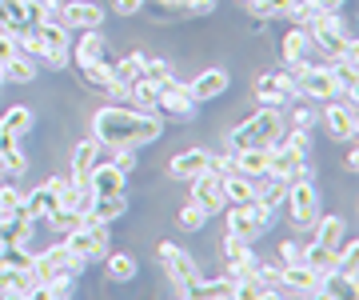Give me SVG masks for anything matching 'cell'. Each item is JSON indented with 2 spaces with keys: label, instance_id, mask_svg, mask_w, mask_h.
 <instances>
[{
  "label": "cell",
  "instance_id": "cell-1",
  "mask_svg": "<svg viewBox=\"0 0 359 300\" xmlns=\"http://www.w3.org/2000/svg\"><path fill=\"white\" fill-rule=\"evenodd\" d=\"M160 132H164V120L152 117V108L108 105L92 117V136L100 141V148H140V144H152Z\"/></svg>",
  "mask_w": 359,
  "mask_h": 300
},
{
  "label": "cell",
  "instance_id": "cell-2",
  "mask_svg": "<svg viewBox=\"0 0 359 300\" xmlns=\"http://www.w3.org/2000/svg\"><path fill=\"white\" fill-rule=\"evenodd\" d=\"M304 28H308L311 44L323 48L327 60H351V65H359V44H355V37L344 28V16L339 13H316Z\"/></svg>",
  "mask_w": 359,
  "mask_h": 300
},
{
  "label": "cell",
  "instance_id": "cell-3",
  "mask_svg": "<svg viewBox=\"0 0 359 300\" xmlns=\"http://www.w3.org/2000/svg\"><path fill=\"white\" fill-rule=\"evenodd\" d=\"M283 136V112L280 108L259 105L256 117H248L244 124H236L228 132V148L240 152V148H259V144H276Z\"/></svg>",
  "mask_w": 359,
  "mask_h": 300
},
{
  "label": "cell",
  "instance_id": "cell-4",
  "mask_svg": "<svg viewBox=\"0 0 359 300\" xmlns=\"http://www.w3.org/2000/svg\"><path fill=\"white\" fill-rule=\"evenodd\" d=\"M156 256H160V264H164L172 288H176L180 296H192V285H196V276H200L192 256H188L180 244H172V240H160V244H156Z\"/></svg>",
  "mask_w": 359,
  "mask_h": 300
},
{
  "label": "cell",
  "instance_id": "cell-5",
  "mask_svg": "<svg viewBox=\"0 0 359 300\" xmlns=\"http://www.w3.org/2000/svg\"><path fill=\"white\" fill-rule=\"evenodd\" d=\"M65 236H68L65 244L72 248L84 264L104 261V256H108V244H112V240H108V224H96V221H84L80 228H72V233H65Z\"/></svg>",
  "mask_w": 359,
  "mask_h": 300
},
{
  "label": "cell",
  "instance_id": "cell-6",
  "mask_svg": "<svg viewBox=\"0 0 359 300\" xmlns=\"http://www.w3.org/2000/svg\"><path fill=\"white\" fill-rule=\"evenodd\" d=\"M287 216H292L295 228H311V224L320 221V196H316V188H311V176H299V181H292V188H287Z\"/></svg>",
  "mask_w": 359,
  "mask_h": 300
},
{
  "label": "cell",
  "instance_id": "cell-7",
  "mask_svg": "<svg viewBox=\"0 0 359 300\" xmlns=\"http://www.w3.org/2000/svg\"><path fill=\"white\" fill-rule=\"evenodd\" d=\"M80 268H84V261H80L68 244H52V248H44V252L32 256V276L40 280V288H44V280H52V276H60V273L76 276Z\"/></svg>",
  "mask_w": 359,
  "mask_h": 300
},
{
  "label": "cell",
  "instance_id": "cell-8",
  "mask_svg": "<svg viewBox=\"0 0 359 300\" xmlns=\"http://www.w3.org/2000/svg\"><path fill=\"white\" fill-rule=\"evenodd\" d=\"M271 216H276V212H268L259 200L231 204V209H228V233L231 236H244V240H256V236L271 224Z\"/></svg>",
  "mask_w": 359,
  "mask_h": 300
},
{
  "label": "cell",
  "instance_id": "cell-9",
  "mask_svg": "<svg viewBox=\"0 0 359 300\" xmlns=\"http://www.w3.org/2000/svg\"><path fill=\"white\" fill-rule=\"evenodd\" d=\"M160 89V96H156V112L168 120H192L196 117V100L188 96V84H180V80H160L156 84Z\"/></svg>",
  "mask_w": 359,
  "mask_h": 300
},
{
  "label": "cell",
  "instance_id": "cell-10",
  "mask_svg": "<svg viewBox=\"0 0 359 300\" xmlns=\"http://www.w3.org/2000/svg\"><path fill=\"white\" fill-rule=\"evenodd\" d=\"M268 176L276 181H299V176H311L308 172V152H295L292 144H271V157H268Z\"/></svg>",
  "mask_w": 359,
  "mask_h": 300
},
{
  "label": "cell",
  "instance_id": "cell-11",
  "mask_svg": "<svg viewBox=\"0 0 359 300\" xmlns=\"http://www.w3.org/2000/svg\"><path fill=\"white\" fill-rule=\"evenodd\" d=\"M256 96H259V105L283 108V105H292L295 96H299V89H295L292 72H268V77L256 80Z\"/></svg>",
  "mask_w": 359,
  "mask_h": 300
},
{
  "label": "cell",
  "instance_id": "cell-12",
  "mask_svg": "<svg viewBox=\"0 0 359 300\" xmlns=\"http://www.w3.org/2000/svg\"><path fill=\"white\" fill-rule=\"evenodd\" d=\"M192 200L208 212V216L224 209V204H228V200H224V172H200V176H192Z\"/></svg>",
  "mask_w": 359,
  "mask_h": 300
},
{
  "label": "cell",
  "instance_id": "cell-13",
  "mask_svg": "<svg viewBox=\"0 0 359 300\" xmlns=\"http://www.w3.org/2000/svg\"><path fill=\"white\" fill-rule=\"evenodd\" d=\"M280 285L283 292H295V296H320V273H311L308 264H283L280 268Z\"/></svg>",
  "mask_w": 359,
  "mask_h": 300
},
{
  "label": "cell",
  "instance_id": "cell-14",
  "mask_svg": "<svg viewBox=\"0 0 359 300\" xmlns=\"http://www.w3.org/2000/svg\"><path fill=\"white\" fill-rule=\"evenodd\" d=\"M323 129L332 132L335 141H351L359 129L355 105H335V100H327V108H323Z\"/></svg>",
  "mask_w": 359,
  "mask_h": 300
},
{
  "label": "cell",
  "instance_id": "cell-15",
  "mask_svg": "<svg viewBox=\"0 0 359 300\" xmlns=\"http://www.w3.org/2000/svg\"><path fill=\"white\" fill-rule=\"evenodd\" d=\"M268 181V176H244V172H224V200L228 204H248V200H256L259 184Z\"/></svg>",
  "mask_w": 359,
  "mask_h": 300
},
{
  "label": "cell",
  "instance_id": "cell-16",
  "mask_svg": "<svg viewBox=\"0 0 359 300\" xmlns=\"http://www.w3.org/2000/svg\"><path fill=\"white\" fill-rule=\"evenodd\" d=\"M224 92H228V72H224V68H208V72H200V77L188 84V96H192L196 105L216 100V96H224Z\"/></svg>",
  "mask_w": 359,
  "mask_h": 300
},
{
  "label": "cell",
  "instance_id": "cell-17",
  "mask_svg": "<svg viewBox=\"0 0 359 300\" xmlns=\"http://www.w3.org/2000/svg\"><path fill=\"white\" fill-rule=\"evenodd\" d=\"M268 157H271V144L240 148V152H231V169L244 172V176H268Z\"/></svg>",
  "mask_w": 359,
  "mask_h": 300
},
{
  "label": "cell",
  "instance_id": "cell-18",
  "mask_svg": "<svg viewBox=\"0 0 359 300\" xmlns=\"http://www.w3.org/2000/svg\"><path fill=\"white\" fill-rule=\"evenodd\" d=\"M124 172L116 169V164H96V169L88 172V188L96 196H116V193H124Z\"/></svg>",
  "mask_w": 359,
  "mask_h": 300
},
{
  "label": "cell",
  "instance_id": "cell-19",
  "mask_svg": "<svg viewBox=\"0 0 359 300\" xmlns=\"http://www.w3.org/2000/svg\"><path fill=\"white\" fill-rule=\"evenodd\" d=\"M208 160H212V152H204V148H188V152H180V157L168 164V172H172L176 181H192V176L208 172Z\"/></svg>",
  "mask_w": 359,
  "mask_h": 300
},
{
  "label": "cell",
  "instance_id": "cell-20",
  "mask_svg": "<svg viewBox=\"0 0 359 300\" xmlns=\"http://www.w3.org/2000/svg\"><path fill=\"white\" fill-rule=\"evenodd\" d=\"M124 193H116V196H92V204L88 212H84V221H96V224H112L124 216Z\"/></svg>",
  "mask_w": 359,
  "mask_h": 300
},
{
  "label": "cell",
  "instance_id": "cell-21",
  "mask_svg": "<svg viewBox=\"0 0 359 300\" xmlns=\"http://www.w3.org/2000/svg\"><path fill=\"white\" fill-rule=\"evenodd\" d=\"M100 164V141L88 136V141L76 144V152H72V181H88V172Z\"/></svg>",
  "mask_w": 359,
  "mask_h": 300
},
{
  "label": "cell",
  "instance_id": "cell-22",
  "mask_svg": "<svg viewBox=\"0 0 359 300\" xmlns=\"http://www.w3.org/2000/svg\"><path fill=\"white\" fill-rule=\"evenodd\" d=\"M327 68H332L335 89L347 96V105H355V96H359V65H351V60H327Z\"/></svg>",
  "mask_w": 359,
  "mask_h": 300
},
{
  "label": "cell",
  "instance_id": "cell-23",
  "mask_svg": "<svg viewBox=\"0 0 359 300\" xmlns=\"http://www.w3.org/2000/svg\"><path fill=\"white\" fill-rule=\"evenodd\" d=\"M104 13L96 4H84V0H72L65 4V28H100Z\"/></svg>",
  "mask_w": 359,
  "mask_h": 300
},
{
  "label": "cell",
  "instance_id": "cell-24",
  "mask_svg": "<svg viewBox=\"0 0 359 300\" xmlns=\"http://www.w3.org/2000/svg\"><path fill=\"white\" fill-rule=\"evenodd\" d=\"M32 228H36V221H25V216H0V248L4 244H28V240H32Z\"/></svg>",
  "mask_w": 359,
  "mask_h": 300
},
{
  "label": "cell",
  "instance_id": "cell-25",
  "mask_svg": "<svg viewBox=\"0 0 359 300\" xmlns=\"http://www.w3.org/2000/svg\"><path fill=\"white\" fill-rule=\"evenodd\" d=\"M287 188H292L287 181H276V176H268V181L259 184L256 200H259V204H264L268 212H280L283 204H287Z\"/></svg>",
  "mask_w": 359,
  "mask_h": 300
},
{
  "label": "cell",
  "instance_id": "cell-26",
  "mask_svg": "<svg viewBox=\"0 0 359 300\" xmlns=\"http://www.w3.org/2000/svg\"><path fill=\"white\" fill-rule=\"evenodd\" d=\"M104 53H108V48H104V37L96 28H84V40L76 44L72 56H76V65H96V60H104Z\"/></svg>",
  "mask_w": 359,
  "mask_h": 300
},
{
  "label": "cell",
  "instance_id": "cell-27",
  "mask_svg": "<svg viewBox=\"0 0 359 300\" xmlns=\"http://www.w3.org/2000/svg\"><path fill=\"white\" fill-rule=\"evenodd\" d=\"M104 276L116 280V285H124V280L136 276V261H132L128 252H108V256H104Z\"/></svg>",
  "mask_w": 359,
  "mask_h": 300
},
{
  "label": "cell",
  "instance_id": "cell-28",
  "mask_svg": "<svg viewBox=\"0 0 359 300\" xmlns=\"http://www.w3.org/2000/svg\"><path fill=\"white\" fill-rule=\"evenodd\" d=\"M304 264H308L311 273H335V264H339V256H335V248H323V244H308L304 248Z\"/></svg>",
  "mask_w": 359,
  "mask_h": 300
},
{
  "label": "cell",
  "instance_id": "cell-29",
  "mask_svg": "<svg viewBox=\"0 0 359 300\" xmlns=\"http://www.w3.org/2000/svg\"><path fill=\"white\" fill-rule=\"evenodd\" d=\"M36 37L52 56H68V28L65 25H36Z\"/></svg>",
  "mask_w": 359,
  "mask_h": 300
},
{
  "label": "cell",
  "instance_id": "cell-30",
  "mask_svg": "<svg viewBox=\"0 0 359 300\" xmlns=\"http://www.w3.org/2000/svg\"><path fill=\"white\" fill-rule=\"evenodd\" d=\"M36 77V60L25 53H16L13 60H4V84L13 80V84H28V80Z\"/></svg>",
  "mask_w": 359,
  "mask_h": 300
},
{
  "label": "cell",
  "instance_id": "cell-31",
  "mask_svg": "<svg viewBox=\"0 0 359 300\" xmlns=\"http://www.w3.org/2000/svg\"><path fill=\"white\" fill-rule=\"evenodd\" d=\"M20 204H25V212H28V216H32V221H44V216H48V212L56 209V196H52L48 188L40 184L36 193H28L25 200H20Z\"/></svg>",
  "mask_w": 359,
  "mask_h": 300
},
{
  "label": "cell",
  "instance_id": "cell-32",
  "mask_svg": "<svg viewBox=\"0 0 359 300\" xmlns=\"http://www.w3.org/2000/svg\"><path fill=\"white\" fill-rule=\"evenodd\" d=\"M311 53V37H308V28L304 25H295L287 37H283V56H287V65L292 60H299V56H308Z\"/></svg>",
  "mask_w": 359,
  "mask_h": 300
},
{
  "label": "cell",
  "instance_id": "cell-33",
  "mask_svg": "<svg viewBox=\"0 0 359 300\" xmlns=\"http://www.w3.org/2000/svg\"><path fill=\"white\" fill-rule=\"evenodd\" d=\"M355 288H359V285H351V280H344L339 273H323V276H320V296H327V300L355 296Z\"/></svg>",
  "mask_w": 359,
  "mask_h": 300
},
{
  "label": "cell",
  "instance_id": "cell-34",
  "mask_svg": "<svg viewBox=\"0 0 359 300\" xmlns=\"http://www.w3.org/2000/svg\"><path fill=\"white\" fill-rule=\"evenodd\" d=\"M311 228H316V244H323V248H335L344 240V221H339V216H323V221H316Z\"/></svg>",
  "mask_w": 359,
  "mask_h": 300
},
{
  "label": "cell",
  "instance_id": "cell-35",
  "mask_svg": "<svg viewBox=\"0 0 359 300\" xmlns=\"http://www.w3.org/2000/svg\"><path fill=\"white\" fill-rule=\"evenodd\" d=\"M236 280L231 276H216V280H196L192 285V296H204V300H219V296H231Z\"/></svg>",
  "mask_w": 359,
  "mask_h": 300
},
{
  "label": "cell",
  "instance_id": "cell-36",
  "mask_svg": "<svg viewBox=\"0 0 359 300\" xmlns=\"http://www.w3.org/2000/svg\"><path fill=\"white\" fill-rule=\"evenodd\" d=\"M112 72H116V84H136V80H144V56H124V60H120V65H112Z\"/></svg>",
  "mask_w": 359,
  "mask_h": 300
},
{
  "label": "cell",
  "instance_id": "cell-37",
  "mask_svg": "<svg viewBox=\"0 0 359 300\" xmlns=\"http://www.w3.org/2000/svg\"><path fill=\"white\" fill-rule=\"evenodd\" d=\"M44 221H48L52 233H72V228H80V224H84V212H72V209H60V204H56Z\"/></svg>",
  "mask_w": 359,
  "mask_h": 300
},
{
  "label": "cell",
  "instance_id": "cell-38",
  "mask_svg": "<svg viewBox=\"0 0 359 300\" xmlns=\"http://www.w3.org/2000/svg\"><path fill=\"white\" fill-rule=\"evenodd\" d=\"M0 129H4V132H13V136H25V132L32 129V112H28L25 105L8 108V112L0 117Z\"/></svg>",
  "mask_w": 359,
  "mask_h": 300
},
{
  "label": "cell",
  "instance_id": "cell-39",
  "mask_svg": "<svg viewBox=\"0 0 359 300\" xmlns=\"http://www.w3.org/2000/svg\"><path fill=\"white\" fill-rule=\"evenodd\" d=\"M28 172V157L16 148V152H4L0 148V176H25Z\"/></svg>",
  "mask_w": 359,
  "mask_h": 300
},
{
  "label": "cell",
  "instance_id": "cell-40",
  "mask_svg": "<svg viewBox=\"0 0 359 300\" xmlns=\"http://www.w3.org/2000/svg\"><path fill=\"white\" fill-rule=\"evenodd\" d=\"M72 273H60V276H52V280H44V288H40V296H52V300H65L72 296Z\"/></svg>",
  "mask_w": 359,
  "mask_h": 300
},
{
  "label": "cell",
  "instance_id": "cell-41",
  "mask_svg": "<svg viewBox=\"0 0 359 300\" xmlns=\"http://www.w3.org/2000/svg\"><path fill=\"white\" fill-rule=\"evenodd\" d=\"M0 256L8 268H32V248L28 244H4L0 248Z\"/></svg>",
  "mask_w": 359,
  "mask_h": 300
},
{
  "label": "cell",
  "instance_id": "cell-42",
  "mask_svg": "<svg viewBox=\"0 0 359 300\" xmlns=\"http://www.w3.org/2000/svg\"><path fill=\"white\" fill-rule=\"evenodd\" d=\"M156 96H160V89H156L152 80H136V84H132V100H128V105H136V108H156Z\"/></svg>",
  "mask_w": 359,
  "mask_h": 300
},
{
  "label": "cell",
  "instance_id": "cell-43",
  "mask_svg": "<svg viewBox=\"0 0 359 300\" xmlns=\"http://www.w3.org/2000/svg\"><path fill=\"white\" fill-rule=\"evenodd\" d=\"M204 221H208V212L196 204V200H188L184 209H180V228H188V233H196V228H204Z\"/></svg>",
  "mask_w": 359,
  "mask_h": 300
},
{
  "label": "cell",
  "instance_id": "cell-44",
  "mask_svg": "<svg viewBox=\"0 0 359 300\" xmlns=\"http://www.w3.org/2000/svg\"><path fill=\"white\" fill-rule=\"evenodd\" d=\"M20 200H25V196L16 193L13 184H0V216H16V212H20Z\"/></svg>",
  "mask_w": 359,
  "mask_h": 300
},
{
  "label": "cell",
  "instance_id": "cell-45",
  "mask_svg": "<svg viewBox=\"0 0 359 300\" xmlns=\"http://www.w3.org/2000/svg\"><path fill=\"white\" fill-rule=\"evenodd\" d=\"M172 77V68H168V60H156V56H144V80H152V84H160V80Z\"/></svg>",
  "mask_w": 359,
  "mask_h": 300
},
{
  "label": "cell",
  "instance_id": "cell-46",
  "mask_svg": "<svg viewBox=\"0 0 359 300\" xmlns=\"http://www.w3.org/2000/svg\"><path fill=\"white\" fill-rule=\"evenodd\" d=\"M40 13H44V25H65V4L60 0H40Z\"/></svg>",
  "mask_w": 359,
  "mask_h": 300
},
{
  "label": "cell",
  "instance_id": "cell-47",
  "mask_svg": "<svg viewBox=\"0 0 359 300\" xmlns=\"http://www.w3.org/2000/svg\"><path fill=\"white\" fill-rule=\"evenodd\" d=\"M304 248H308L304 240H283V244H280L283 264H299V261H304Z\"/></svg>",
  "mask_w": 359,
  "mask_h": 300
},
{
  "label": "cell",
  "instance_id": "cell-48",
  "mask_svg": "<svg viewBox=\"0 0 359 300\" xmlns=\"http://www.w3.org/2000/svg\"><path fill=\"white\" fill-rule=\"evenodd\" d=\"M283 144H292L295 152H308L311 148V129H292L287 136H283Z\"/></svg>",
  "mask_w": 359,
  "mask_h": 300
},
{
  "label": "cell",
  "instance_id": "cell-49",
  "mask_svg": "<svg viewBox=\"0 0 359 300\" xmlns=\"http://www.w3.org/2000/svg\"><path fill=\"white\" fill-rule=\"evenodd\" d=\"M112 152H116V160H112V164H116L120 172H124V176H128V172L136 169V152H132V148H112Z\"/></svg>",
  "mask_w": 359,
  "mask_h": 300
},
{
  "label": "cell",
  "instance_id": "cell-50",
  "mask_svg": "<svg viewBox=\"0 0 359 300\" xmlns=\"http://www.w3.org/2000/svg\"><path fill=\"white\" fill-rule=\"evenodd\" d=\"M16 53H20L16 37H13V32H0V65H4V60H13Z\"/></svg>",
  "mask_w": 359,
  "mask_h": 300
},
{
  "label": "cell",
  "instance_id": "cell-51",
  "mask_svg": "<svg viewBox=\"0 0 359 300\" xmlns=\"http://www.w3.org/2000/svg\"><path fill=\"white\" fill-rule=\"evenodd\" d=\"M316 112H311V108H295L292 112V129H316Z\"/></svg>",
  "mask_w": 359,
  "mask_h": 300
},
{
  "label": "cell",
  "instance_id": "cell-52",
  "mask_svg": "<svg viewBox=\"0 0 359 300\" xmlns=\"http://www.w3.org/2000/svg\"><path fill=\"white\" fill-rule=\"evenodd\" d=\"M144 8V0H116V13L120 16H136Z\"/></svg>",
  "mask_w": 359,
  "mask_h": 300
},
{
  "label": "cell",
  "instance_id": "cell-53",
  "mask_svg": "<svg viewBox=\"0 0 359 300\" xmlns=\"http://www.w3.org/2000/svg\"><path fill=\"white\" fill-rule=\"evenodd\" d=\"M44 188H48V193L56 196V200H60V193H65V188H68V181H65V176H52V181L44 184Z\"/></svg>",
  "mask_w": 359,
  "mask_h": 300
},
{
  "label": "cell",
  "instance_id": "cell-54",
  "mask_svg": "<svg viewBox=\"0 0 359 300\" xmlns=\"http://www.w3.org/2000/svg\"><path fill=\"white\" fill-rule=\"evenodd\" d=\"M16 141H20V136H13V132L0 129V148H4V152H16Z\"/></svg>",
  "mask_w": 359,
  "mask_h": 300
},
{
  "label": "cell",
  "instance_id": "cell-55",
  "mask_svg": "<svg viewBox=\"0 0 359 300\" xmlns=\"http://www.w3.org/2000/svg\"><path fill=\"white\" fill-rule=\"evenodd\" d=\"M188 8H192V13H208V8H212V0H188Z\"/></svg>",
  "mask_w": 359,
  "mask_h": 300
},
{
  "label": "cell",
  "instance_id": "cell-56",
  "mask_svg": "<svg viewBox=\"0 0 359 300\" xmlns=\"http://www.w3.org/2000/svg\"><path fill=\"white\" fill-rule=\"evenodd\" d=\"M4 280H8V264H4V256H0V288H4Z\"/></svg>",
  "mask_w": 359,
  "mask_h": 300
},
{
  "label": "cell",
  "instance_id": "cell-57",
  "mask_svg": "<svg viewBox=\"0 0 359 300\" xmlns=\"http://www.w3.org/2000/svg\"><path fill=\"white\" fill-rule=\"evenodd\" d=\"M8 28V13H4V4H0V32Z\"/></svg>",
  "mask_w": 359,
  "mask_h": 300
},
{
  "label": "cell",
  "instance_id": "cell-58",
  "mask_svg": "<svg viewBox=\"0 0 359 300\" xmlns=\"http://www.w3.org/2000/svg\"><path fill=\"white\" fill-rule=\"evenodd\" d=\"M240 4H248V8H252V4H259V0H240Z\"/></svg>",
  "mask_w": 359,
  "mask_h": 300
},
{
  "label": "cell",
  "instance_id": "cell-59",
  "mask_svg": "<svg viewBox=\"0 0 359 300\" xmlns=\"http://www.w3.org/2000/svg\"><path fill=\"white\" fill-rule=\"evenodd\" d=\"M0 84H4V65H0Z\"/></svg>",
  "mask_w": 359,
  "mask_h": 300
}]
</instances>
